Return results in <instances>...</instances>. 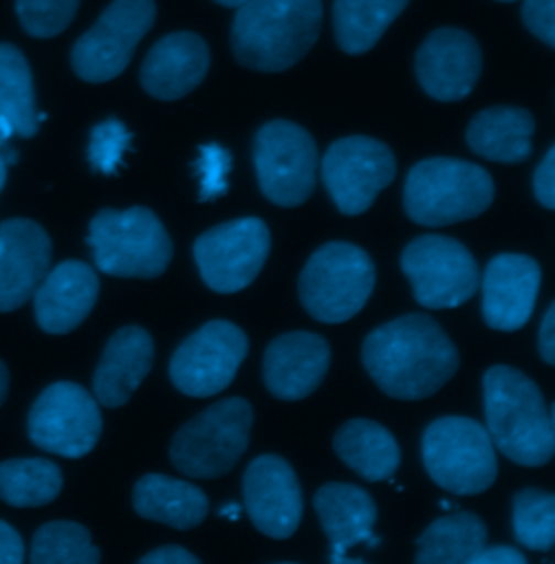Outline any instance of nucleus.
<instances>
[{
	"instance_id": "f257e3e1",
	"label": "nucleus",
	"mask_w": 555,
	"mask_h": 564,
	"mask_svg": "<svg viewBox=\"0 0 555 564\" xmlns=\"http://www.w3.org/2000/svg\"><path fill=\"white\" fill-rule=\"evenodd\" d=\"M362 365L389 398L416 402L434 395L456 376L460 354L432 317L413 313L367 335Z\"/></svg>"
},
{
	"instance_id": "f03ea898",
	"label": "nucleus",
	"mask_w": 555,
	"mask_h": 564,
	"mask_svg": "<svg viewBox=\"0 0 555 564\" xmlns=\"http://www.w3.org/2000/svg\"><path fill=\"white\" fill-rule=\"evenodd\" d=\"M322 22V0H248L237 7L230 48L250 70H289L311 53Z\"/></svg>"
},
{
	"instance_id": "7ed1b4c3",
	"label": "nucleus",
	"mask_w": 555,
	"mask_h": 564,
	"mask_svg": "<svg viewBox=\"0 0 555 564\" xmlns=\"http://www.w3.org/2000/svg\"><path fill=\"white\" fill-rule=\"evenodd\" d=\"M486 430L492 445L521 467H543L554 458V417L541 389L523 371L494 365L485 373Z\"/></svg>"
},
{
	"instance_id": "20e7f679",
	"label": "nucleus",
	"mask_w": 555,
	"mask_h": 564,
	"mask_svg": "<svg viewBox=\"0 0 555 564\" xmlns=\"http://www.w3.org/2000/svg\"><path fill=\"white\" fill-rule=\"evenodd\" d=\"M494 183L482 165L434 156L413 165L404 185L406 215L421 226L438 228L474 219L492 205Z\"/></svg>"
},
{
	"instance_id": "39448f33",
	"label": "nucleus",
	"mask_w": 555,
	"mask_h": 564,
	"mask_svg": "<svg viewBox=\"0 0 555 564\" xmlns=\"http://www.w3.org/2000/svg\"><path fill=\"white\" fill-rule=\"evenodd\" d=\"M87 243L96 268L118 279H159L174 257L170 232L148 207L102 209L89 224Z\"/></svg>"
},
{
	"instance_id": "423d86ee",
	"label": "nucleus",
	"mask_w": 555,
	"mask_h": 564,
	"mask_svg": "<svg viewBox=\"0 0 555 564\" xmlns=\"http://www.w3.org/2000/svg\"><path fill=\"white\" fill-rule=\"evenodd\" d=\"M252 404L243 398L215 402L172 438L174 467L194 480H215L235 469L250 445Z\"/></svg>"
},
{
	"instance_id": "0eeeda50",
	"label": "nucleus",
	"mask_w": 555,
	"mask_h": 564,
	"mask_svg": "<svg viewBox=\"0 0 555 564\" xmlns=\"http://www.w3.org/2000/svg\"><path fill=\"white\" fill-rule=\"evenodd\" d=\"M373 286L371 257L353 243L330 241L304 265L297 293L311 317L324 324H344L364 308Z\"/></svg>"
},
{
	"instance_id": "6e6552de",
	"label": "nucleus",
	"mask_w": 555,
	"mask_h": 564,
	"mask_svg": "<svg viewBox=\"0 0 555 564\" xmlns=\"http://www.w3.org/2000/svg\"><path fill=\"white\" fill-rule=\"evenodd\" d=\"M429 478L454 495H480L497 480V456L482 423L469 417H440L421 441Z\"/></svg>"
},
{
	"instance_id": "1a4fd4ad",
	"label": "nucleus",
	"mask_w": 555,
	"mask_h": 564,
	"mask_svg": "<svg viewBox=\"0 0 555 564\" xmlns=\"http://www.w3.org/2000/svg\"><path fill=\"white\" fill-rule=\"evenodd\" d=\"M317 143L295 122L272 120L254 138V167L263 196L278 207L304 205L317 183Z\"/></svg>"
},
{
	"instance_id": "9d476101",
	"label": "nucleus",
	"mask_w": 555,
	"mask_h": 564,
	"mask_svg": "<svg viewBox=\"0 0 555 564\" xmlns=\"http://www.w3.org/2000/svg\"><path fill=\"white\" fill-rule=\"evenodd\" d=\"M402 272L423 308H458L480 286V270L465 243L443 235H421L402 252Z\"/></svg>"
},
{
	"instance_id": "9b49d317",
	"label": "nucleus",
	"mask_w": 555,
	"mask_h": 564,
	"mask_svg": "<svg viewBox=\"0 0 555 564\" xmlns=\"http://www.w3.org/2000/svg\"><path fill=\"white\" fill-rule=\"evenodd\" d=\"M156 20L154 0H113L72 48V68L87 83H107L129 68Z\"/></svg>"
},
{
	"instance_id": "f8f14e48",
	"label": "nucleus",
	"mask_w": 555,
	"mask_h": 564,
	"mask_svg": "<svg viewBox=\"0 0 555 564\" xmlns=\"http://www.w3.org/2000/svg\"><path fill=\"white\" fill-rule=\"evenodd\" d=\"M270 250L268 224L259 217H241L203 232L194 243V259L208 289L228 295L257 281Z\"/></svg>"
},
{
	"instance_id": "ddd939ff",
	"label": "nucleus",
	"mask_w": 555,
	"mask_h": 564,
	"mask_svg": "<svg viewBox=\"0 0 555 564\" xmlns=\"http://www.w3.org/2000/svg\"><path fill=\"white\" fill-rule=\"evenodd\" d=\"M250 350L248 335L226 319H213L187 337L170 360L172 384L189 398L226 391Z\"/></svg>"
},
{
	"instance_id": "4468645a",
	"label": "nucleus",
	"mask_w": 555,
	"mask_h": 564,
	"mask_svg": "<svg viewBox=\"0 0 555 564\" xmlns=\"http://www.w3.org/2000/svg\"><path fill=\"white\" fill-rule=\"evenodd\" d=\"M395 174L393 150L364 135L335 141L322 161L324 185L344 215L369 212L378 194L395 181Z\"/></svg>"
},
{
	"instance_id": "2eb2a0df",
	"label": "nucleus",
	"mask_w": 555,
	"mask_h": 564,
	"mask_svg": "<svg viewBox=\"0 0 555 564\" xmlns=\"http://www.w3.org/2000/svg\"><path fill=\"white\" fill-rule=\"evenodd\" d=\"M102 434L98 402L76 382L51 384L29 413L31 441L57 456L83 458Z\"/></svg>"
},
{
	"instance_id": "dca6fc26",
	"label": "nucleus",
	"mask_w": 555,
	"mask_h": 564,
	"mask_svg": "<svg viewBox=\"0 0 555 564\" xmlns=\"http://www.w3.org/2000/svg\"><path fill=\"white\" fill-rule=\"evenodd\" d=\"M415 72L423 91L434 100H465L480 80L482 48L463 29H436L416 51Z\"/></svg>"
},
{
	"instance_id": "f3484780",
	"label": "nucleus",
	"mask_w": 555,
	"mask_h": 564,
	"mask_svg": "<svg viewBox=\"0 0 555 564\" xmlns=\"http://www.w3.org/2000/svg\"><path fill=\"white\" fill-rule=\"evenodd\" d=\"M243 506L261 534L276 541L291 539L304 512L293 467L274 454L254 458L243 476Z\"/></svg>"
},
{
	"instance_id": "a211bd4d",
	"label": "nucleus",
	"mask_w": 555,
	"mask_h": 564,
	"mask_svg": "<svg viewBox=\"0 0 555 564\" xmlns=\"http://www.w3.org/2000/svg\"><path fill=\"white\" fill-rule=\"evenodd\" d=\"M53 241L33 219L0 224V313L24 306L51 272Z\"/></svg>"
},
{
	"instance_id": "6ab92c4d",
	"label": "nucleus",
	"mask_w": 555,
	"mask_h": 564,
	"mask_svg": "<svg viewBox=\"0 0 555 564\" xmlns=\"http://www.w3.org/2000/svg\"><path fill=\"white\" fill-rule=\"evenodd\" d=\"M541 265L527 254H497L482 279V315L492 330H521L536 306Z\"/></svg>"
},
{
	"instance_id": "aec40b11",
	"label": "nucleus",
	"mask_w": 555,
	"mask_h": 564,
	"mask_svg": "<svg viewBox=\"0 0 555 564\" xmlns=\"http://www.w3.org/2000/svg\"><path fill=\"white\" fill-rule=\"evenodd\" d=\"M333 352L322 335L295 330L274 339L263 358L268 391L284 402L313 395L330 369Z\"/></svg>"
},
{
	"instance_id": "412c9836",
	"label": "nucleus",
	"mask_w": 555,
	"mask_h": 564,
	"mask_svg": "<svg viewBox=\"0 0 555 564\" xmlns=\"http://www.w3.org/2000/svg\"><path fill=\"white\" fill-rule=\"evenodd\" d=\"M210 68L208 44L192 31L170 33L159 40L141 66V87L156 100H181L207 78Z\"/></svg>"
},
{
	"instance_id": "4be33fe9",
	"label": "nucleus",
	"mask_w": 555,
	"mask_h": 564,
	"mask_svg": "<svg viewBox=\"0 0 555 564\" xmlns=\"http://www.w3.org/2000/svg\"><path fill=\"white\" fill-rule=\"evenodd\" d=\"M100 293L98 274L83 261H64L35 291V317L44 333L68 335L96 306Z\"/></svg>"
},
{
	"instance_id": "5701e85b",
	"label": "nucleus",
	"mask_w": 555,
	"mask_h": 564,
	"mask_svg": "<svg viewBox=\"0 0 555 564\" xmlns=\"http://www.w3.org/2000/svg\"><path fill=\"white\" fill-rule=\"evenodd\" d=\"M154 362V341L141 326L120 328L107 344L94 373V398L107 409L129 404Z\"/></svg>"
},
{
	"instance_id": "b1692460",
	"label": "nucleus",
	"mask_w": 555,
	"mask_h": 564,
	"mask_svg": "<svg viewBox=\"0 0 555 564\" xmlns=\"http://www.w3.org/2000/svg\"><path fill=\"white\" fill-rule=\"evenodd\" d=\"M313 503L322 528L330 539V563H360L349 561L347 552L360 543H369L371 547L380 543L371 532L378 519V508L364 489L347 482H330L317 491Z\"/></svg>"
},
{
	"instance_id": "393cba45",
	"label": "nucleus",
	"mask_w": 555,
	"mask_h": 564,
	"mask_svg": "<svg viewBox=\"0 0 555 564\" xmlns=\"http://www.w3.org/2000/svg\"><path fill=\"white\" fill-rule=\"evenodd\" d=\"M133 506L139 517L174 530H194L208 517V497L200 487L163 474H148L139 480Z\"/></svg>"
},
{
	"instance_id": "a878e982",
	"label": "nucleus",
	"mask_w": 555,
	"mask_h": 564,
	"mask_svg": "<svg viewBox=\"0 0 555 564\" xmlns=\"http://www.w3.org/2000/svg\"><path fill=\"white\" fill-rule=\"evenodd\" d=\"M534 116L521 107H490L467 129L469 148L494 163H523L532 154Z\"/></svg>"
},
{
	"instance_id": "bb28decb",
	"label": "nucleus",
	"mask_w": 555,
	"mask_h": 564,
	"mask_svg": "<svg viewBox=\"0 0 555 564\" xmlns=\"http://www.w3.org/2000/svg\"><path fill=\"white\" fill-rule=\"evenodd\" d=\"M335 452L367 482L391 480L402 463L398 438L380 423L351 420L335 434Z\"/></svg>"
},
{
	"instance_id": "cd10ccee",
	"label": "nucleus",
	"mask_w": 555,
	"mask_h": 564,
	"mask_svg": "<svg viewBox=\"0 0 555 564\" xmlns=\"http://www.w3.org/2000/svg\"><path fill=\"white\" fill-rule=\"evenodd\" d=\"M488 541L486 523L476 512H449L418 536L416 563L471 564V558L485 550Z\"/></svg>"
},
{
	"instance_id": "c85d7f7f",
	"label": "nucleus",
	"mask_w": 555,
	"mask_h": 564,
	"mask_svg": "<svg viewBox=\"0 0 555 564\" xmlns=\"http://www.w3.org/2000/svg\"><path fill=\"white\" fill-rule=\"evenodd\" d=\"M411 0H335L333 24L339 48L347 55L369 53Z\"/></svg>"
},
{
	"instance_id": "c756f323",
	"label": "nucleus",
	"mask_w": 555,
	"mask_h": 564,
	"mask_svg": "<svg viewBox=\"0 0 555 564\" xmlns=\"http://www.w3.org/2000/svg\"><path fill=\"white\" fill-rule=\"evenodd\" d=\"M0 113L13 124L15 135L33 138L40 131L33 74L26 57L11 44H0Z\"/></svg>"
},
{
	"instance_id": "7c9ffc66",
	"label": "nucleus",
	"mask_w": 555,
	"mask_h": 564,
	"mask_svg": "<svg viewBox=\"0 0 555 564\" xmlns=\"http://www.w3.org/2000/svg\"><path fill=\"white\" fill-rule=\"evenodd\" d=\"M64 487L62 469L44 458L0 463V499L15 508H40L57 499Z\"/></svg>"
},
{
	"instance_id": "2f4dec72",
	"label": "nucleus",
	"mask_w": 555,
	"mask_h": 564,
	"mask_svg": "<svg viewBox=\"0 0 555 564\" xmlns=\"http://www.w3.org/2000/svg\"><path fill=\"white\" fill-rule=\"evenodd\" d=\"M31 563L98 564L100 550L91 543V534L85 525L74 521H51L33 536Z\"/></svg>"
},
{
	"instance_id": "473e14b6",
	"label": "nucleus",
	"mask_w": 555,
	"mask_h": 564,
	"mask_svg": "<svg viewBox=\"0 0 555 564\" xmlns=\"http://www.w3.org/2000/svg\"><path fill=\"white\" fill-rule=\"evenodd\" d=\"M514 536L532 552H549L555 543V495L523 489L514 497Z\"/></svg>"
},
{
	"instance_id": "72a5a7b5",
	"label": "nucleus",
	"mask_w": 555,
	"mask_h": 564,
	"mask_svg": "<svg viewBox=\"0 0 555 564\" xmlns=\"http://www.w3.org/2000/svg\"><path fill=\"white\" fill-rule=\"evenodd\" d=\"M80 0H15L22 29L33 37H55L72 24Z\"/></svg>"
},
{
	"instance_id": "f704fd0d",
	"label": "nucleus",
	"mask_w": 555,
	"mask_h": 564,
	"mask_svg": "<svg viewBox=\"0 0 555 564\" xmlns=\"http://www.w3.org/2000/svg\"><path fill=\"white\" fill-rule=\"evenodd\" d=\"M131 140L133 135L129 133V129L116 118H109L98 127H94L89 148H87L91 167L96 172H102L105 176L116 174L118 167L122 165V156L129 150Z\"/></svg>"
},
{
	"instance_id": "c9c22d12",
	"label": "nucleus",
	"mask_w": 555,
	"mask_h": 564,
	"mask_svg": "<svg viewBox=\"0 0 555 564\" xmlns=\"http://www.w3.org/2000/svg\"><path fill=\"white\" fill-rule=\"evenodd\" d=\"M232 167V156L219 143L200 145V159L196 172L200 176V203H210L228 194V174Z\"/></svg>"
},
{
	"instance_id": "e433bc0d",
	"label": "nucleus",
	"mask_w": 555,
	"mask_h": 564,
	"mask_svg": "<svg viewBox=\"0 0 555 564\" xmlns=\"http://www.w3.org/2000/svg\"><path fill=\"white\" fill-rule=\"evenodd\" d=\"M555 0H525L523 2V22L532 35L555 48Z\"/></svg>"
},
{
	"instance_id": "4c0bfd02",
	"label": "nucleus",
	"mask_w": 555,
	"mask_h": 564,
	"mask_svg": "<svg viewBox=\"0 0 555 564\" xmlns=\"http://www.w3.org/2000/svg\"><path fill=\"white\" fill-rule=\"evenodd\" d=\"M534 194L536 200L554 212L555 209V145L549 148V152L545 154V159L541 161V165L536 167L534 174Z\"/></svg>"
},
{
	"instance_id": "58836bf2",
	"label": "nucleus",
	"mask_w": 555,
	"mask_h": 564,
	"mask_svg": "<svg viewBox=\"0 0 555 564\" xmlns=\"http://www.w3.org/2000/svg\"><path fill=\"white\" fill-rule=\"evenodd\" d=\"M20 563H24V543L9 523L0 521V564Z\"/></svg>"
},
{
	"instance_id": "ea45409f",
	"label": "nucleus",
	"mask_w": 555,
	"mask_h": 564,
	"mask_svg": "<svg viewBox=\"0 0 555 564\" xmlns=\"http://www.w3.org/2000/svg\"><path fill=\"white\" fill-rule=\"evenodd\" d=\"M141 564H200V558L194 556L192 552H187L181 545H163L150 554H145Z\"/></svg>"
},
{
	"instance_id": "a19ab883",
	"label": "nucleus",
	"mask_w": 555,
	"mask_h": 564,
	"mask_svg": "<svg viewBox=\"0 0 555 564\" xmlns=\"http://www.w3.org/2000/svg\"><path fill=\"white\" fill-rule=\"evenodd\" d=\"M527 558L510 545H494V547H485L480 550L474 558L471 564H525Z\"/></svg>"
},
{
	"instance_id": "79ce46f5",
	"label": "nucleus",
	"mask_w": 555,
	"mask_h": 564,
	"mask_svg": "<svg viewBox=\"0 0 555 564\" xmlns=\"http://www.w3.org/2000/svg\"><path fill=\"white\" fill-rule=\"evenodd\" d=\"M538 352L547 365H555V304L545 313L541 333H538Z\"/></svg>"
},
{
	"instance_id": "37998d69",
	"label": "nucleus",
	"mask_w": 555,
	"mask_h": 564,
	"mask_svg": "<svg viewBox=\"0 0 555 564\" xmlns=\"http://www.w3.org/2000/svg\"><path fill=\"white\" fill-rule=\"evenodd\" d=\"M7 389H9V369H7V365L0 360V406H2L4 398H7Z\"/></svg>"
},
{
	"instance_id": "c03bdc74",
	"label": "nucleus",
	"mask_w": 555,
	"mask_h": 564,
	"mask_svg": "<svg viewBox=\"0 0 555 564\" xmlns=\"http://www.w3.org/2000/svg\"><path fill=\"white\" fill-rule=\"evenodd\" d=\"M239 512H241V508H239L237 503H228L226 508H221V512H219V514H221V517H228V519H232V521H235V519H239Z\"/></svg>"
},
{
	"instance_id": "a18cd8bd",
	"label": "nucleus",
	"mask_w": 555,
	"mask_h": 564,
	"mask_svg": "<svg viewBox=\"0 0 555 564\" xmlns=\"http://www.w3.org/2000/svg\"><path fill=\"white\" fill-rule=\"evenodd\" d=\"M4 150L7 148H0V189L4 187V181H7V163H4V156H2Z\"/></svg>"
},
{
	"instance_id": "49530a36",
	"label": "nucleus",
	"mask_w": 555,
	"mask_h": 564,
	"mask_svg": "<svg viewBox=\"0 0 555 564\" xmlns=\"http://www.w3.org/2000/svg\"><path fill=\"white\" fill-rule=\"evenodd\" d=\"M217 4H221V7H232V9H237V7H241L243 2H248V0H215Z\"/></svg>"
},
{
	"instance_id": "de8ad7c7",
	"label": "nucleus",
	"mask_w": 555,
	"mask_h": 564,
	"mask_svg": "<svg viewBox=\"0 0 555 564\" xmlns=\"http://www.w3.org/2000/svg\"><path fill=\"white\" fill-rule=\"evenodd\" d=\"M499 2H514V0H499Z\"/></svg>"
}]
</instances>
